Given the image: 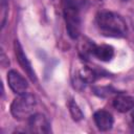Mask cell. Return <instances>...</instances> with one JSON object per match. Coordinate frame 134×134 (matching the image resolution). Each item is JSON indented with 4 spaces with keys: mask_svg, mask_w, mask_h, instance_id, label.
<instances>
[{
    "mask_svg": "<svg viewBox=\"0 0 134 134\" xmlns=\"http://www.w3.org/2000/svg\"><path fill=\"white\" fill-rule=\"evenodd\" d=\"M96 25L102 35L106 37L120 38L127 32L125 20L115 13L102 10L96 15Z\"/></svg>",
    "mask_w": 134,
    "mask_h": 134,
    "instance_id": "cell-1",
    "label": "cell"
},
{
    "mask_svg": "<svg viewBox=\"0 0 134 134\" xmlns=\"http://www.w3.org/2000/svg\"><path fill=\"white\" fill-rule=\"evenodd\" d=\"M36 104V97L31 93L18 94L10 104V113L18 120L28 119L34 114Z\"/></svg>",
    "mask_w": 134,
    "mask_h": 134,
    "instance_id": "cell-2",
    "label": "cell"
},
{
    "mask_svg": "<svg viewBox=\"0 0 134 134\" xmlns=\"http://www.w3.org/2000/svg\"><path fill=\"white\" fill-rule=\"evenodd\" d=\"M63 14L66 22V28L69 36L72 39L77 38L80 35L81 19H80L79 8L73 0L63 1Z\"/></svg>",
    "mask_w": 134,
    "mask_h": 134,
    "instance_id": "cell-3",
    "label": "cell"
},
{
    "mask_svg": "<svg viewBox=\"0 0 134 134\" xmlns=\"http://www.w3.org/2000/svg\"><path fill=\"white\" fill-rule=\"evenodd\" d=\"M7 83L9 88L16 94H21L26 92L28 84L26 80L17 70H9L7 73Z\"/></svg>",
    "mask_w": 134,
    "mask_h": 134,
    "instance_id": "cell-4",
    "label": "cell"
},
{
    "mask_svg": "<svg viewBox=\"0 0 134 134\" xmlns=\"http://www.w3.org/2000/svg\"><path fill=\"white\" fill-rule=\"evenodd\" d=\"M28 129L34 133H48L49 132V122L44 114L34 113L27 119Z\"/></svg>",
    "mask_w": 134,
    "mask_h": 134,
    "instance_id": "cell-5",
    "label": "cell"
},
{
    "mask_svg": "<svg viewBox=\"0 0 134 134\" xmlns=\"http://www.w3.org/2000/svg\"><path fill=\"white\" fill-rule=\"evenodd\" d=\"M14 49H15V54L17 57V60L20 64V66L23 68V70L27 73L28 77L32 81V82H36L37 81V77H36V73L35 71L32 70L31 68V65H30V62L28 61L27 57L25 55L23 49H22V46L20 45V43L18 41H15L14 43Z\"/></svg>",
    "mask_w": 134,
    "mask_h": 134,
    "instance_id": "cell-6",
    "label": "cell"
},
{
    "mask_svg": "<svg viewBox=\"0 0 134 134\" xmlns=\"http://www.w3.org/2000/svg\"><path fill=\"white\" fill-rule=\"evenodd\" d=\"M94 122L98 130L100 131H109L113 127L114 118L112 114L106 110H98L93 115Z\"/></svg>",
    "mask_w": 134,
    "mask_h": 134,
    "instance_id": "cell-7",
    "label": "cell"
},
{
    "mask_svg": "<svg viewBox=\"0 0 134 134\" xmlns=\"http://www.w3.org/2000/svg\"><path fill=\"white\" fill-rule=\"evenodd\" d=\"M113 107L118 112H128L134 108V97L126 94H118L113 99Z\"/></svg>",
    "mask_w": 134,
    "mask_h": 134,
    "instance_id": "cell-8",
    "label": "cell"
},
{
    "mask_svg": "<svg viewBox=\"0 0 134 134\" xmlns=\"http://www.w3.org/2000/svg\"><path fill=\"white\" fill-rule=\"evenodd\" d=\"M92 54L96 57L98 60L104 62H109L114 57V49L112 46L107 44H100V45H94Z\"/></svg>",
    "mask_w": 134,
    "mask_h": 134,
    "instance_id": "cell-9",
    "label": "cell"
},
{
    "mask_svg": "<svg viewBox=\"0 0 134 134\" xmlns=\"http://www.w3.org/2000/svg\"><path fill=\"white\" fill-rule=\"evenodd\" d=\"M96 72L92 68L88 66H83L77 72V82L84 85L85 83H93L96 80Z\"/></svg>",
    "mask_w": 134,
    "mask_h": 134,
    "instance_id": "cell-10",
    "label": "cell"
},
{
    "mask_svg": "<svg viewBox=\"0 0 134 134\" xmlns=\"http://www.w3.org/2000/svg\"><path fill=\"white\" fill-rule=\"evenodd\" d=\"M68 107H69V111H70V114H71L73 120L79 121V120L83 119L84 114H83L82 110L80 109V107L77 106V104H76L73 99H71V100L68 103Z\"/></svg>",
    "mask_w": 134,
    "mask_h": 134,
    "instance_id": "cell-11",
    "label": "cell"
},
{
    "mask_svg": "<svg viewBox=\"0 0 134 134\" xmlns=\"http://www.w3.org/2000/svg\"><path fill=\"white\" fill-rule=\"evenodd\" d=\"M131 118H132V124H133V126H134V110H133L132 113H131Z\"/></svg>",
    "mask_w": 134,
    "mask_h": 134,
    "instance_id": "cell-12",
    "label": "cell"
},
{
    "mask_svg": "<svg viewBox=\"0 0 134 134\" xmlns=\"http://www.w3.org/2000/svg\"><path fill=\"white\" fill-rule=\"evenodd\" d=\"M122 1H127V0H122Z\"/></svg>",
    "mask_w": 134,
    "mask_h": 134,
    "instance_id": "cell-13",
    "label": "cell"
}]
</instances>
